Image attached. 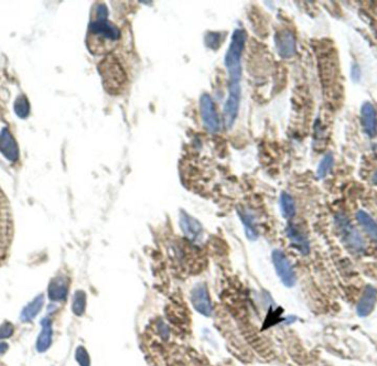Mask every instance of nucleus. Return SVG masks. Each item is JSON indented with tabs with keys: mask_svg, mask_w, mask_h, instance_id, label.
Instances as JSON below:
<instances>
[{
	"mask_svg": "<svg viewBox=\"0 0 377 366\" xmlns=\"http://www.w3.org/2000/svg\"><path fill=\"white\" fill-rule=\"evenodd\" d=\"M0 153L10 162H17L19 159V147L8 127L0 132Z\"/></svg>",
	"mask_w": 377,
	"mask_h": 366,
	"instance_id": "obj_10",
	"label": "nucleus"
},
{
	"mask_svg": "<svg viewBox=\"0 0 377 366\" xmlns=\"http://www.w3.org/2000/svg\"><path fill=\"white\" fill-rule=\"evenodd\" d=\"M89 35H92L93 41H102L103 44L116 43L120 37L119 29L107 19L93 20L88 27Z\"/></svg>",
	"mask_w": 377,
	"mask_h": 366,
	"instance_id": "obj_3",
	"label": "nucleus"
},
{
	"mask_svg": "<svg viewBox=\"0 0 377 366\" xmlns=\"http://www.w3.org/2000/svg\"><path fill=\"white\" fill-rule=\"evenodd\" d=\"M239 214L241 221L244 224L246 236H247V238L250 239V241H256V239L258 238V229L257 226H256L255 218L253 214H251L249 211L246 210H240Z\"/></svg>",
	"mask_w": 377,
	"mask_h": 366,
	"instance_id": "obj_19",
	"label": "nucleus"
},
{
	"mask_svg": "<svg viewBox=\"0 0 377 366\" xmlns=\"http://www.w3.org/2000/svg\"><path fill=\"white\" fill-rule=\"evenodd\" d=\"M100 72L103 76L104 84L108 89L118 88L126 80V74L123 67L114 58H107L100 65Z\"/></svg>",
	"mask_w": 377,
	"mask_h": 366,
	"instance_id": "obj_5",
	"label": "nucleus"
},
{
	"mask_svg": "<svg viewBox=\"0 0 377 366\" xmlns=\"http://www.w3.org/2000/svg\"><path fill=\"white\" fill-rule=\"evenodd\" d=\"M200 113L205 128L212 134L218 133L221 128V121L215 110L213 99L209 94H203L200 98Z\"/></svg>",
	"mask_w": 377,
	"mask_h": 366,
	"instance_id": "obj_6",
	"label": "nucleus"
},
{
	"mask_svg": "<svg viewBox=\"0 0 377 366\" xmlns=\"http://www.w3.org/2000/svg\"><path fill=\"white\" fill-rule=\"evenodd\" d=\"M179 223H180L183 234L188 241L194 244L202 242V239H203V227H202L199 221L187 213L186 211L181 210Z\"/></svg>",
	"mask_w": 377,
	"mask_h": 366,
	"instance_id": "obj_9",
	"label": "nucleus"
},
{
	"mask_svg": "<svg viewBox=\"0 0 377 366\" xmlns=\"http://www.w3.org/2000/svg\"><path fill=\"white\" fill-rule=\"evenodd\" d=\"M280 209L284 218L291 220L296 215V204L293 197L287 192H282L280 196Z\"/></svg>",
	"mask_w": 377,
	"mask_h": 366,
	"instance_id": "obj_20",
	"label": "nucleus"
},
{
	"mask_svg": "<svg viewBox=\"0 0 377 366\" xmlns=\"http://www.w3.org/2000/svg\"><path fill=\"white\" fill-rule=\"evenodd\" d=\"M191 302L193 308L200 314L204 317H211L213 313V305L211 300L208 286L205 283L200 282L193 287L191 291Z\"/></svg>",
	"mask_w": 377,
	"mask_h": 366,
	"instance_id": "obj_7",
	"label": "nucleus"
},
{
	"mask_svg": "<svg viewBox=\"0 0 377 366\" xmlns=\"http://www.w3.org/2000/svg\"><path fill=\"white\" fill-rule=\"evenodd\" d=\"M44 305V296L43 295H39L34 298L32 301H30L28 305H27L24 310L21 311V315L20 319L24 322H30L32 321L37 315L39 314L40 311L42 310Z\"/></svg>",
	"mask_w": 377,
	"mask_h": 366,
	"instance_id": "obj_17",
	"label": "nucleus"
},
{
	"mask_svg": "<svg viewBox=\"0 0 377 366\" xmlns=\"http://www.w3.org/2000/svg\"><path fill=\"white\" fill-rule=\"evenodd\" d=\"M13 332H15V327H13L12 323L4 322L1 327H0V340L10 338Z\"/></svg>",
	"mask_w": 377,
	"mask_h": 366,
	"instance_id": "obj_26",
	"label": "nucleus"
},
{
	"mask_svg": "<svg viewBox=\"0 0 377 366\" xmlns=\"http://www.w3.org/2000/svg\"><path fill=\"white\" fill-rule=\"evenodd\" d=\"M377 302V289L373 286H366L356 306V312L360 317H367L374 310Z\"/></svg>",
	"mask_w": 377,
	"mask_h": 366,
	"instance_id": "obj_14",
	"label": "nucleus"
},
{
	"mask_svg": "<svg viewBox=\"0 0 377 366\" xmlns=\"http://www.w3.org/2000/svg\"><path fill=\"white\" fill-rule=\"evenodd\" d=\"M335 225L343 244L350 251L353 253H363L365 251L364 239L347 216L344 214L336 215Z\"/></svg>",
	"mask_w": 377,
	"mask_h": 366,
	"instance_id": "obj_2",
	"label": "nucleus"
},
{
	"mask_svg": "<svg viewBox=\"0 0 377 366\" xmlns=\"http://www.w3.org/2000/svg\"><path fill=\"white\" fill-rule=\"evenodd\" d=\"M362 125L366 135L371 138L376 136L377 134V114L376 110L371 103L366 102L361 108Z\"/></svg>",
	"mask_w": 377,
	"mask_h": 366,
	"instance_id": "obj_15",
	"label": "nucleus"
},
{
	"mask_svg": "<svg viewBox=\"0 0 377 366\" xmlns=\"http://www.w3.org/2000/svg\"><path fill=\"white\" fill-rule=\"evenodd\" d=\"M372 181H373V183H374L375 185H377V170H376V172H375L374 175H373V179H372Z\"/></svg>",
	"mask_w": 377,
	"mask_h": 366,
	"instance_id": "obj_30",
	"label": "nucleus"
},
{
	"mask_svg": "<svg viewBox=\"0 0 377 366\" xmlns=\"http://www.w3.org/2000/svg\"><path fill=\"white\" fill-rule=\"evenodd\" d=\"M86 293L83 290H76L73 296V300H72V311H73V313L78 315V317H81V315H83L85 311H86Z\"/></svg>",
	"mask_w": 377,
	"mask_h": 366,
	"instance_id": "obj_21",
	"label": "nucleus"
},
{
	"mask_svg": "<svg viewBox=\"0 0 377 366\" xmlns=\"http://www.w3.org/2000/svg\"><path fill=\"white\" fill-rule=\"evenodd\" d=\"M277 52L282 58H290L296 53V38L290 30L278 31L275 35Z\"/></svg>",
	"mask_w": 377,
	"mask_h": 366,
	"instance_id": "obj_11",
	"label": "nucleus"
},
{
	"mask_svg": "<svg viewBox=\"0 0 377 366\" xmlns=\"http://www.w3.org/2000/svg\"><path fill=\"white\" fill-rule=\"evenodd\" d=\"M159 331L161 333V337H162L163 338H169V328L163 322L160 323Z\"/></svg>",
	"mask_w": 377,
	"mask_h": 366,
	"instance_id": "obj_27",
	"label": "nucleus"
},
{
	"mask_svg": "<svg viewBox=\"0 0 377 366\" xmlns=\"http://www.w3.org/2000/svg\"><path fill=\"white\" fill-rule=\"evenodd\" d=\"M75 359L80 366H91V359H89L88 352L84 346H79L76 349Z\"/></svg>",
	"mask_w": 377,
	"mask_h": 366,
	"instance_id": "obj_24",
	"label": "nucleus"
},
{
	"mask_svg": "<svg viewBox=\"0 0 377 366\" xmlns=\"http://www.w3.org/2000/svg\"><path fill=\"white\" fill-rule=\"evenodd\" d=\"M246 42V32L243 29H236L232 35V41L224 57V64L230 75L228 85L241 84L242 80V54Z\"/></svg>",
	"mask_w": 377,
	"mask_h": 366,
	"instance_id": "obj_1",
	"label": "nucleus"
},
{
	"mask_svg": "<svg viewBox=\"0 0 377 366\" xmlns=\"http://www.w3.org/2000/svg\"><path fill=\"white\" fill-rule=\"evenodd\" d=\"M222 42V34L217 32H210L205 37V44L210 49L216 50Z\"/></svg>",
	"mask_w": 377,
	"mask_h": 366,
	"instance_id": "obj_25",
	"label": "nucleus"
},
{
	"mask_svg": "<svg viewBox=\"0 0 377 366\" xmlns=\"http://www.w3.org/2000/svg\"><path fill=\"white\" fill-rule=\"evenodd\" d=\"M242 87L239 85H228V96L224 104V123L230 129L234 125L240 111Z\"/></svg>",
	"mask_w": 377,
	"mask_h": 366,
	"instance_id": "obj_8",
	"label": "nucleus"
},
{
	"mask_svg": "<svg viewBox=\"0 0 377 366\" xmlns=\"http://www.w3.org/2000/svg\"><path fill=\"white\" fill-rule=\"evenodd\" d=\"M41 332H40L38 340H37V347L38 352L42 353L46 352L52 345V338H53V329H52V321L50 318H43L41 320Z\"/></svg>",
	"mask_w": 377,
	"mask_h": 366,
	"instance_id": "obj_16",
	"label": "nucleus"
},
{
	"mask_svg": "<svg viewBox=\"0 0 377 366\" xmlns=\"http://www.w3.org/2000/svg\"><path fill=\"white\" fill-rule=\"evenodd\" d=\"M286 233L289 241L291 242V245H293L300 254H309V252H310V244H309L307 235L302 232V229L300 228L298 225L289 224L286 228Z\"/></svg>",
	"mask_w": 377,
	"mask_h": 366,
	"instance_id": "obj_12",
	"label": "nucleus"
},
{
	"mask_svg": "<svg viewBox=\"0 0 377 366\" xmlns=\"http://www.w3.org/2000/svg\"><path fill=\"white\" fill-rule=\"evenodd\" d=\"M13 110H15L16 115L19 117V118L21 119L28 118L31 111V106H30L28 97L24 94L19 95V96L16 98L15 105H13Z\"/></svg>",
	"mask_w": 377,
	"mask_h": 366,
	"instance_id": "obj_22",
	"label": "nucleus"
},
{
	"mask_svg": "<svg viewBox=\"0 0 377 366\" xmlns=\"http://www.w3.org/2000/svg\"><path fill=\"white\" fill-rule=\"evenodd\" d=\"M356 220L372 241L377 244V223L374 219L369 213H366L365 211L360 210L356 212Z\"/></svg>",
	"mask_w": 377,
	"mask_h": 366,
	"instance_id": "obj_18",
	"label": "nucleus"
},
{
	"mask_svg": "<svg viewBox=\"0 0 377 366\" xmlns=\"http://www.w3.org/2000/svg\"><path fill=\"white\" fill-rule=\"evenodd\" d=\"M360 75H361V72H360V70H358V67L357 66L352 67V78H353V80L354 81H357V79L360 78Z\"/></svg>",
	"mask_w": 377,
	"mask_h": 366,
	"instance_id": "obj_28",
	"label": "nucleus"
},
{
	"mask_svg": "<svg viewBox=\"0 0 377 366\" xmlns=\"http://www.w3.org/2000/svg\"><path fill=\"white\" fill-rule=\"evenodd\" d=\"M333 164H334V159H333V156H332L331 153H327V155L323 157V159L321 160L320 165H319V167H318V171H317L318 178H320V179L324 178L325 175L330 172L332 167H333Z\"/></svg>",
	"mask_w": 377,
	"mask_h": 366,
	"instance_id": "obj_23",
	"label": "nucleus"
},
{
	"mask_svg": "<svg viewBox=\"0 0 377 366\" xmlns=\"http://www.w3.org/2000/svg\"><path fill=\"white\" fill-rule=\"evenodd\" d=\"M70 282L64 275H59L53 278L48 288V296L52 301H64L69 295Z\"/></svg>",
	"mask_w": 377,
	"mask_h": 366,
	"instance_id": "obj_13",
	"label": "nucleus"
},
{
	"mask_svg": "<svg viewBox=\"0 0 377 366\" xmlns=\"http://www.w3.org/2000/svg\"><path fill=\"white\" fill-rule=\"evenodd\" d=\"M271 259L276 274L279 277L280 282L284 283V286L288 288L294 287L297 282V276H296L293 265L285 253L280 250H275L271 254Z\"/></svg>",
	"mask_w": 377,
	"mask_h": 366,
	"instance_id": "obj_4",
	"label": "nucleus"
},
{
	"mask_svg": "<svg viewBox=\"0 0 377 366\" xmlns=\"http://www.w3.org/2000/svg\"><path fill=\"white\" fill-rule=\"evenodd\" d=\"M9 349V345L4 342H0V355H2L3 353H6Z\"/></svg>",
	"mask_w": 377,
	"mask_h": 366,
	"instance_id": "obj_29",
	"label": "nucleus"
}]
</instances>
